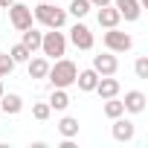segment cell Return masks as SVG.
<instances>
[{"label":"cell","instance_id":"6da1fadb","mask_svg":"<svg viewBox=\"0 0 148 148\" xmlns=\"http://www.w3.org/2000/svg\"><path fill=\"white\" fill-rule=\"evenodd\" d=\"M76 76H79V67L73 64L70 58H55V64H49V73H47V79L52 87H70V84H76Z\"/></svg>","mask_w":148,"mask_h":148},{"label":"cell","instance_id":"7a4b0ae2","mask_svg":"<svg viewBox=\"0 0 148 148\" xmlns=\"http://www.w3.org/2000/svg\"><path fill=\"white\" fill-rule=\"evenodd\" d=\"M32 18L38 23H44L47 29H61L67 23V9H58L52 0H41V3L32 9Z\"/></svg>","mask_w":148,"mask_h":148},{"label":"cell","instance_id":"3957f363","mask_svg":"<svg viewBox=\"0 0 148 148\" xmlns=\"http://www.w3.org/2000/svg\"><path fill=\"white\" fill-rule=\"evenodd\" d=\"M41 52H44L47 58H61V55H67V38H64V32H58V29L44 32V38H41Z\"/></svg>","mask_w":148,"mask_h":148},{"label":"cell","instance_id":"277c9868","mask_svg":"<svg viewBox=\"0 0 148 148\" xmlns=\"http://www.w3.org/2000/svg\"><path fill=\"white\" fill-rule=\"evenodd\" d=\"M102 41H105V47H108L110 52H128V49L134 47V38H131L128 32H119L116 26H110V29L102 35Z\"/></svg>","mask_w":148,"mask_h":148},{"label":"cell","instance_id":"5b68a950","mask_svg":"<svg viewBox=\"0 0 148 148\" xmlns=\"http://www.w3.org/2000/svg\"><path fill=\"white\" fill-rule=\"evenodd\" d=\"M9 21H12V26H15L18 32H23V29L32 26V9L23 6V3H12V6H9Z\"/></svg>","mask_w":148,"mask_h":148},{"label":"cell","instance_id":"8992f818","mask_svg":"<svg viewBox=\"0 0 148 148\" xmlns=\"http://www.w3.org/2000/svg\"><path fill=\"white\" fill-rule=\"evenodd\" d=\"M93 70L99 73V76H116L119 61H116V55L108 49V52H99V55H93Z\"/></svg>","mask_w":148,"mask_h":148},{"label":"cell","instance_id":"52a82bcc","mask_svg":"<svg viewBox=\"0 0 148 148\" xmlns=\"http://www.w3.org/2000/svg\"><path fill=\"white\" fill-rule=\"evenodd\" d=\"M110 131H113V139H116V142H131V139H134V134H136V125H134L131 119H122V116H116Z\"/></svg>","mask_w":148,"mask_h":148},{"label":"cell","instance_id":"ba28073f","mask_svg":"<svg viewBox=\"0 0 148 148\" xmlns=\"http://www.w3.org/2000/svg\"><path fill=\"white\" fill-rule=\"evenodd\" d=\"M70 41L76 44L79 49H93V32H90V26L76 23V26L70 29Z\"/></svg>","mask_w":148,"mask_h":148},{"label":"cell","instance_id":"9c48e42d","mask_svg":"<svg viewBox=\"0 0 148 148\" xmlns=\"http://www.w3.org/2000/svg\"><path fill=\"white\" fill-rule=\"evenodd\" d=\"M113 6H116V12L128 21V23H134V21H139V15H142V6H139V0H113Z\"/></svg>","mask_w":148,"mask_h":148},{"label":"cell","instance_id":"30bf717a","mask_svg":"<svg viewBox=\"0 0 148 148\" xmlns=\"http://www.w3.org/2000/svg\"><path fill=\"white\" fill-rule=\"evenodd\" d=\"M93 90L99 93V99H113V96H119V82L113 76H99Z\"/></svg>","mask_w":148,"mask_h":148},{"label":"cell","instance_id":"8fae6325","mask_svg":"<svg viewBox=\"0 0 148 148\" xmlns=\"http://www.w3.org/2000/svg\"><path fill=\"white\" fill-rule=\"evenodd\" d=\"M122 108H125L128 113H142V110H145V93H142V90H128Z\"/></svg>","mask_w":148,"mask_h":148},{"label":"cell","instance_id":"7c38bea8","mask_svg":"<svg viewBox=\"0 0 148 148\" xmlns=\"http://www.w3.org/2000/svg\"><path fill=\"white\" fill-rule=\"evenodd\" d=\"M96 21H99V26H105V29H110V26H119V21H122V15L116 12V6H102L99 9V15H96Z\"/></svg>","mask_w":148,"mask_h":148},{"label":"cell","instance_id":"4fadbf2b","mask_svg":"<svg viewBox=\"0 0 148 148\" xmlns=\"http://www.w3.org/2000/svg\"><path fill=\"white\" fill-rule=\"evenodd\" d=\"M0 110L9 113V116H15V113L23 110V99L18 93H3V96H0Z\"/></svg>","mask_w":148,"mask_h":148},{"label":"cell","instance_id":"5bb4252c","mask_svg":"<svg viewBox=\"0 0 148 148\" xmlns=\"http://www.w3.org/2000/svg\"><path fill=\"white\" fill-rule=\"evenodd\" d=\"M29 79H47V73H49V61L47 55H38V58H29Z\"/></svg>","mask_w":148,"mask_h":148},{"label":"cell","instance_id":"9a60e30c","mask_svg":"<svg viewBox=\"0 0 148 148\" xmlns=\"http://www.w3.org/2000/svg\"><path fill=\"white\" fill-rule=\"evenodd\" d=\"M96 82H99V73L90 67V70H82L79 76H76V84H79V90H84V93H90L93 87H96Z\"/></svg>","mask_w":148,"mask_h":148},{"label":"cell","instance_id":"2e32d148","mask_svg":"<svg viewBox=\"0 0 148 148\" xmlns=\"http://www.w3.org/2000/svg\"><path fill=\"white\" fill-rule=\"evenodd\" d=\"M49 108H52V110H67V108H70V96H67V90H64V87H52Z\"/></svg>","mask_w":148,"mask_h":148},{"label":"cell","instance_id":"e0dca14e","mask_svg":"<svg viewBox=\"0 0 148 148\" xmlns=\"http://www.w3.org/2000/svg\"><path fill=\"white\" fill-rule=\"evenodd\" d=\"M58 134L76 139V136H79V119H76V116H64V119L58 122Z\"/></svg>","mask_w":148,"mask_h":148},{"label":"cell","instance_id":"ac0fdd59","mask_svg":"<svg viewBox=\"0 0 148 148\" xmlns=\"http://www.w3.org/2000/svg\"><path fill=\"white\" fill-rule=\"evenodd\" d=\"M41 38H44V32H38V29L29 26V29H23V41H21V44H23L29 52H35V49H41Z\"/></svg>","mask_w":148,"mask_h":148},{"label":"cell","instance_id":"d6986e66","mask_svg":"<svg viewBox=\"0 0 148 148\" xmlns=\"http://www.w3.org/2000/svg\"><path fill=\"white\" fill-rule=\"evenodd\" d=\"M105 105H102V110H105V116L108 119H116V116H125V108H122V102L113 96V99H102Z\"/></svg>","mask_w":148,"mask_h":148},{"label":"cell","instance_id":"ffe728a7","mask_svg":"<svg viewBox=\"0 0 148 148\" xmlns=\"http://www.w3.org/2000/svg\"><path fill=\"white\" fill-rule=\"evenodd\" d=\"M90 9H93V6H90V0H73V3L67 6V12H70L73 18H79V21H82Z\"/></svg>","mask_w":148,"mask_h":148},{"label":"cell","instance_id":"44dd1931","mask_svg":"<svg viewBox=\"0 0 148 148\" xmlns=\"http://www.w3.org/2000/svg\"><path fill=\"white\" fill-rule=\"evenodd\" d=\"M9 55H12V61H15V64H26V61L32 58V52H29L23 44H15V47L9 49Z\"/></svg>","mask_w":148,"mask_h":148},{"label":"cell","instance_id":"7402d4cb","mask_svg":"<svg viewBox=\"0 0 148 148\" xmlns=\"http://www.w3.org/2000/svg\"><path fill=\"white\" fill-rule=\"evenodd\" d=\"M49 113H52L49 102H35V105H32V116H35L38 122H47V119H49Z\"/></svg>","mask_w":148,"mask_h":148},{"label":"cell","instance_id":"603a6c76","mask_svg":"<svg viewBox=\"0 0 148 148\" xmlns=\"http://www.w3.org/2000/svg\"><path fill=\"white\" fill-rule=\"evenodd\" d=\"M12 70H15V61H12L9 52H3V55H0V79H6Z\"/></svg>","mask_w":148,"mask_h":148},{"label":"cell","instance_id":"cb8c5ba5","mask_svg":"<svg viewBox=\"0 0 148 148\" xmlns=\"http://www.w3.org/2000/svg\"><path fill=\"white\" fill-rule=\"evenodd\" d=\"M134 73H136V79H148V58H145V55H139V58H136Z\"/></svg>","mask_w":148,"mask_h":148},{"label":"cell","instance_id":"d4e9b609","mask_svg":"<svg viewBox=\"0 0 148 148\" xmlns=\"http://www.w3.org/2000/svg\"><path fill=\"white\" fill-rule=\"evenodd\" d=\"M108 3H110V0H90V6H93V9H102V6H108Z\"/></svg>","mask_w":148,"mask_h":148},{"label":"cell","instance_id":"484cf974","mask_svg":"<svg viewBox=\"0 0 148 148\" xmlns=\"http://www.w3.org/2000/svg\"><path fill=\"white\" fill-rule=\"evenodd\" d=\"M12 3H15V0H0V9H9Z\"/></svg>","mask_w":148,"mask_h":148},{"label":"cell","instance_id":"4316f807","mask_svg":"<svg viewBox=\"0 0 148 148\" xmlns=\"http://www.w3.org/2000/svg\"><path fill=\"white\" fill-rule=\"evenodd\" d=\"M3 93H6V87H3V82H0V96H3Z\"/></svg>","mask_w":148,"mask_h":148},{"label":"cell","instance_id":"83f0119b","mask_svg":"<svg viewBox=\"0 0 148 148\" xmlns=\"http://www.w3.org/2000/svg\"><path fill=\"white\" fill-rule=\"evenodd\" d=\"M0 116H3V110H0Z\"/></svg>","mask_w":148,"mask_h":148},{"label":"cell","instance_id":"f1b7e54d","mask_svg":"<svg viewBox=\"0 0 148 148\" xmlns=\"http://www.w3.org/2000/svg\"><path fill=\"white\" fill-rule=\"evenodd\" d=\"M52 3H58V0H52Z\"/></svg>","mask_w":148,"mask_h":148}]
</instances>
